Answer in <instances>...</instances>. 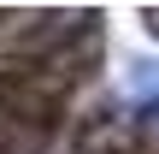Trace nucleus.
Returning <instances> with one entry per match:
<instances>
[{"instance_id":"f257e3e1","label":"nucleus","mask_w":159,"mask_h":154,"mask_svg":"<svg viewBox=\"0 0 159 154\" xmlns=\"http://www.w3.org/2000/svg\"><path fill=\"white\" fill-rule=\"evenodd\" d=\"M136 131H142V137H153V142H159V95H153V101H142V107H136Z\"/></svg>"}]
</instances>
